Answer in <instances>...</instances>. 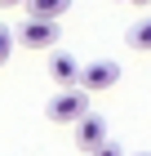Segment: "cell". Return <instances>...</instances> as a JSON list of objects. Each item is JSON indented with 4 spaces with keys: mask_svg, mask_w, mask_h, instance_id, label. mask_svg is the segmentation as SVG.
<instances>
[{
    "mask_svg": "<svg viewBox=\"0 0 151 156\" xmlns=\"http://www.w3.org/2000/svg\"><path fill=\"white\" fill-rule=\"evenodd\" d=\"M129 49H138V54H151V18H142V23L129 27Z\"/></svg>",
    "mask_w": 151,
    "mask_h": 156,
    "instance_id": "obj_7",
    "label": "cell"
},
{
    "mask_svg": "<svg viewBox=\"0 0 151 156\" xmlns=\"http://www.w3.org/2000/svg\"><path fill=\"white\" fill-rule=\"evenodd\" d=\"M89 156H125V147H120V143H111V138H107V143H98V147H93Z\"/></svg>",
    "mask_w": 151,
    "mask_h": 156,
    "instance_id": "obj_9",
    "label": "cell"
},
{
    "mask_svg": "<svg viewBox=\"0 0 151 156\" xmlns=\"http://www.w3.org/2000/svg\"><path fill=\"white\" fill-rule=\"evenodd\" d=\"M125 156H151V152H125Z\"/></svg>",
    "mask_w": 151,
    "mask_h": 156,
    "instance_id": "obj_11",
    "label": "cell"
},
{
    "mask_svg": "<svg viewBox=\"0 0 151 156\" xmlns=\"http://www.w3.org/2000/svg\"><path fill=\"white\" fill-rule=\"evenodd\" d=\"M98 143H107V120L98 116V112H84V116L76 120V147L89 156Z\"/></svg>",
    "mask_w": 151,
    "mask_h": 156,
    "instance_id": "obj_4",
    "label": "cell"
},
{
    "mask_svg": "<svg viewBox=\"0 0 151 156\" xmlns=\"http://www.w3.org/2000/svg\"><path fill=\"white\" fill-rule=\"evenodd\" d=\"M13 45H18V40H13V27H0V67L9 62V54H13Z\"/></svg>",
    "mask_w": 151,
    "mask_h": 156,
    "instance_id": "obj_8",
    "label": "cell"
},
{
    "mask_svg": "<svg viewBox=\"0 0 151 156\" xmlns=\"http://www.w3.org/2000/svg\"><path fill=\"white\" fill-rule=\"evenodd\" d=\"M67 9H71V0H27L31 18H62Z\"/></svg>",
    "mask_w": 151,
    "mask_h": 156,
    "instance_id": "obj_6",
    "label": "cell"
},
{
    "mask_svg": "<svg viewBox=\"0 0 151 156\" xmlns=\"http://www.w3.org/2000/svg\"><path fill=\"white\" fill-rule=\"evenodd\" d=\"M129 5H151V0H129Z\"/></svg>",
    "mask_w": 151,
    "mask_h": 156,
    "instance_id": "obj_12",
    "label": "cell"
},
{
    "mask_svg": "<svg viewBox=\"0 0 151 156\" xmlns=\"http://www.w3.org/2000/svg\"><path fill=\"white\" fill-rule=\"evenodd\" d=\"M49 76H53V85H76V76H80V62L71 58V54H53L49 58Z\"/></svg>",
    "mask_w": 151,
    "mask_h": 156,
    "instance_id": "obj_5",
    "label": "cell"
},
{
    "mask_svg": "<svg viewBox=\"0 0 151 156\" xmlns=\"http://www.w3.org/2000/svg\"><path fill=\"white\" fill-rule=\"evenodd\" d=\"M116 80H120V67L111 58L89 62V67H80V76H76V85H80L84 94H107V89H116Z\"/></svg>",
    "mask_w": 151,
    "mask_h": 156,
    "instance_id": "obj_3",
    "label": "cell"
},
{
    "mask_svg": "<svg viewBox=\"0 0 151 156\" xmlns=\"http://www.w3.org/2000/svg\"><path fill=\"white\" fill-rule=\"evenodd\" d=\"M13 40L22 49H53L58 45V18H31L27 13V23L13 31Z\"/></svg>",
    "mask_w": 151,
    "mask_h": 156,
    "instance_id": "obj_2",
    "label": "cell"
},
{
    "mask_svg": "<svg viewBox=\"0 0 151 156\" xmlns=\"http://www.w3.org/2000/svg\"><path fill=\"white\" fill-rule=\"evenodd\" d=\"M89 98H93V94H84L80 85H67V89H58V94L49 98L45 116L53 120V125H76V120L89 112Z\"/></svg>",
    "mask_w": 151,
    "mask_h": 156,
    "instance_id": "obj_1",
    "label": "cell"
},
{
    "mask_svg": "<svg viewBox=\"0 0 151 156\" xmlns=\"http://www.w3.org/2000/svg\"><path fill=\"white\" fill-rule=\"evenodd\" d=\"M18 5H27V0H0V9H18Z\"/></svg>",
    "mask_w": 151,
    "mask_h": 156,
    "instance_id": "obj_10",
    "label": "cell"
}]
</instances>
